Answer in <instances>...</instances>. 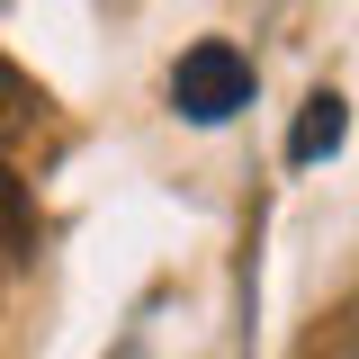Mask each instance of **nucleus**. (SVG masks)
Returning <instances> with one entry per match:
<instances>
[{"mask_svg":"<svg viewBox=\"0 0 359 359\" xmlns=\"http://www.w3.org/2000/svg\"><path fill=\"white\" fill-rule=\"evenodd\" d=\"M341 135H351V108L332 99V90H314L297 135H287V162H323V153H341Z\"/></svg>","mask_w":359,"mask_h":359,"instance_id":"nucleus-2","label":"nucleus"},{"mask_svg":"<svg viewBox=\"0 0 359 359\" xmlns=\"http://www.w3.org/2000/svg\"><path fill=\"white\" fill-rule=\"evenodd\" d=\"M171 108L189 117V126H224L233 108H252V54L224 45V36L189 45V54L171 63Z\"/></svg>","mask_w":359,"mask_h":359,"instance_id":"nucleus-1","label":"nucleus"}]
</instances>
